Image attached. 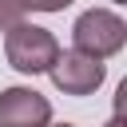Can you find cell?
I'll return each mask as SVG.
<instances>
[{
    "mask_svg": "<svg viewBox=\"0 0 127 127\" xmlns=\"http://www.w3.org/2000/svg\"><path fill=\"white\" fill-rule=\"evenodd\" d=\"M71 40H75V52H83V56H91V60H107V56L123 52V44H127V24H123V16L111 12V8H91V12H83V16L75 20Z\"/></svg>",
    "mask_w": 127,
    "mask_h": 127,
    "instance_id": "6da1fadb",
    "label": "cell"
},
{
    "mask_svg": "<svg viewBox=\"0 0 127 127\" xmlns=\"http://www.w3.org/2000/svg\"><path fill=\"white\" fill-rule=\"evenodd\" d=\"M4 56H8V64H12L16 71L40 75V71H48V67L56 64L60 44H56V36H52L48 28L16 24V28H8V36H4Z\"/></svg>",
    "mask_w": 127,
    "mask_h": 127,
    "instance_id": "7a4b0ae2",
    "label": "cell"
},
{
    "mask_svg": "<svg viewBox=\"0 0 127 127\" xmlns=\"http://www.w3.org/2000/svg\"><path fill=\"white\" fill-rule=\"evenodd\" d=\"M48 75H52V83L64 95H91L103 83L107 67H103V60H91V56H83V52L71 48V52H60L56 56V64L48 67Z\"/></svg>",
    "mask_w": 127,
    "mask_h": 127,
    "instance_id": "3957f363",
    "label": "cell"
},
{
    "mask_svg": "<svg viewBox=\"0 0 127 127\" xmlns=\"http://www.w3.org/2000/svg\"><path fill=\"white\" fill-rule=\"evenodd\" d=\"M52 103L32 87H4L0 91V127H48Z\"/></svg>",
    "mask_w": 127,
    "mask_h": 127,
    "instance_id": "277c9868",
    "label": "cell"
},
{
    "mask_svg": "<svg viewBox=\"0 0 127 127\" xmlns=\"http://www.w3.org/2000/svg\"><path fill=\"white\" fill-rule=\"evenodd\" d=\"M16 24H24L20 0H0V32H8V28H16Z\"/></svg>",
    "mask_w": 127,
    "mask_h": 127,
    "instance_id": "5b68a950",
    "label": "cell"
},
{
    "mask_svg": "<svg viewBox=\"0 0 127 127\" xmlns=\"http://www.w3.org/2000/svg\"><path fill=\"white\" fill-rule=\"evenodd\" d=\"M71 0H20L24 12H64Z\"/></svg>",
    "mask_w": 127,
    "mask_h": 127,
    "instance_id": "8992f818",
    "label": "cell"
},
{
    "mask_svg": "<svg viewBox=\"0 0 127 127\" xmlns=\"http://www.w3.org/2000/svg\"><path fill=\"white\" fill-rule=\"evenodd\" d=\"M103 127H127V123H123V111H115V115H111V119H107Z\"/></svg>",
    "mask_w": 127,
    "mask_h": 127,
    "instance_id": "52a82bcc",
    "label": "cell"
},
{
    "mask_svg": "<svg viewBox=\"0 0 127 127\" xmlns=\"http://www.w3.org/2000/svg\"><path fill=\"white\" fill-rule=\"evenodd\" d=\"M56 127H71V123H56Z\"/></svg>",
    "mask_w": 127,
    "mask_h": 127,
    "instance_id": "ba28073f",
    "label": "cell"
},
{
    "mask_svg": "<svg viewBox=\"0 0 127 127\" xmlns=\"http://www.w3.org/2000/svg\"><path fill=\"white\" fill-rule=\"evenodd\" d=\"M115 4H123V0H115Z\"/></svg>",
    "mask_w": 127,
    "mask_h": 127,
    "instance_id": "9c48e42d",
    "label": "cell"
}]
</instances>
